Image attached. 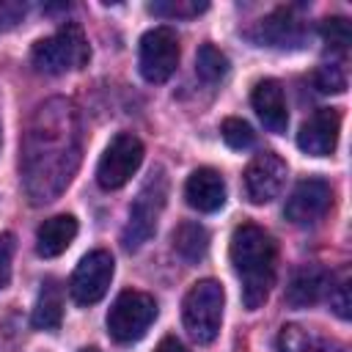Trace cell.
I'll return each mask as SVG.
<instances>
[{"mask_svg": "<svg viewBox=\"0 0 352 352\" xmlns=\"http://www.w3.org/2000/svg\"><path fill=\"white\" fill-rule=\"evenodd\" d=\"M195 72L204 82H220L228 74V58L217 47L201 44V50L195 55Z\"/></svg>", "mask_w": 352, "mask_h": 352, "instance_id": "cell-21", "label": "cell"}, {"mask_svg": "<svg viewBox=\"0 0 352 352\" xmlns=\"http://www.w3.org/2000/svg\"><path fill=\"white\" fill-rule=\"evenodd\" d=\"M143 162V143L132 132H118L110 146L104 148L99 165H96V182L102 190H118L124 187Z\"/></svg>", "mask_w": 352, "mask_h": 352, "instance_id": "cell-7", "label": "cell"}, {"mask_svg": "<svg viewBox=\"0 0 352 352\" xmlns=\"http://www.w3.org/2000/svg\"><path fill=\"white\" fill-rule=\"evenodd\" d=\"M80 151L82 135L77 107L63 96L41 102L28 118L19 157L25 195L33 206L55 201L69 187L80 165Z\"/></svg>", "mask_w": 352, "mask_h": 352, "instance_id": "cell-1", "label": "cell"}, {"mask_svg": "<svg viewBox=\"0 0 352 352\" xmlns=\"http://www.w3.org/2000/svg\"><path fill=\"white\" fill-rule=\"evenodd\" d=\"M28 14V6L19 0H0V33H8L16 28Z\"/></svg>", "mask_w": 352, "mask_h": 352, "instance_id": "cell-27", "label": "cell"}, {"mask_svg": "<svg viewBox=\"0 0 352 352\" xmlns=\"http://www.w3.org/2000/svg\"><path fill=\"white\" fill-rule=\"evenodd\" d=\"M248 36L261 47L297 50L305 41V22L297 16L294 8H278L270 16H264Z\"/></svg>", "mask_w": 352, "mask_h": 352, "instance_id": "cell-12", "label": "cell"}, {"mask_svg": "<svg viewBox=\"0 0 352 352\" xmlns=\"http://www.w3.org/2000/svg\"><path fill=\"white\" fill-rule=\"evenodd\" d=\"M231 264L242 280V305L256 311L267 302L275 283V239L256 223H242L231 234Z\"/></svg>", "mask_w": 352, "mask_h": 352, "instance_id": "cell-2", "label": "cell"}, {"mask_svg": "<svg viewBox=\"0 0 352 352\" xmlns=\"http://www.w3.org/2000/svg\"><path fill=\"white\" fill-rule=\"evenodd\" d=\"M173 250L190 261V264H198L206 250H209V231L201 226V223H192V220H184L176 231H173Z\"/></svg>", "mask_w": 352, "mask_h": 352, "instance_id": "cell-19", "label": "cell"}, {"mask_svg": "<svg viewBox=\"0 0 352 352\" xmlns=\"http://www.w3.org/2000/svg\"><path fill=\"white\" fill-rule=\"evenodd\" d=\"M154 352H187L184 346H182V341L179 338H173V336H165L160 344H157V349Z\"/></svg>", "mask_w": 352, "mask_h": 352, "instance_id": "cell-29", "label": "cell"}, {"mask_svg": "<svg viewBox=\"0 0 352 352\" xmlns=\"http://www.w3.org/2000/svg\"><path fill=\"white\" fill-rule=\"evenodd\" d=\"M338 132H341V113L333 107H322L300 126L297 146L311 157H327L338 146Z\"/></svg>", "mask_w": 352, "mask_h": 352, "instance_id": "cell-13", "label": "cell"}, {"mask_svg": "<svg viewBox=\"0 0 352 352\" xmlns=\"http://www.w3.org/2000/svg\"><path fill=\"white\" fill-rule=\"evenodd\" d=\"M82 352H102V349H96V346H88V349H82Z\"/></svg>", "mask_w": 352, "mask_h": 352, "instance_id": "cell-30", "label": "cell"}, {"mask_svg": "<svg viewBox=\"0 0 352 352\" xmlns=\"http://www.w3.org/2000/svg\"><path fill=\"white\" fill-rule=\"evenodd\" d=\"M138 66L143 80L148 82H165L179 66V38L170 28H151L140 38Z\"/></svg>", "mask_w": 352, "mask_h": 352, "instance_id": "cell-8", "label": "cell"}, {"mask_svg": "<svg viewBox=\"0 0 352 352\" xmlns=\"http://www.w3.org/2000/svg\"><path fill=\"white\" fill-rule=\"evenodd\" d=\"M330 204H333V190L324 179H302L292 190L283 214L294 226H311L327 214Z\"/></svg>", "mask_w": 352, "mask_h": 352, "instance_id": "cell-11", "label": "cell"}, {"mask_svg": "<svg viewBox=\"0 0 352 352\" xmlns=\"http://www.w3.org/2000/svg\"><path fill=\"white\" fill-rule=\"evenodd\" d=\"M184 198L198 212H217L226 204V182L214 168H195L184 184Z\"/></svg>", "mask_w": 352, "mask_h": 352, "instance_id": "cell-15", "label": "cell"}, {"mask_svg": "<svg viewBox=\"0 0 352 352\" xmlns=\"http://www.w3.org/2000/svg\"><path fill=\"white\" fill-rule=\"evenodd\" d=\"M330 308L341 319H349L352 316V294H349V275L346 272L330 286Z\"/></svg>", "mask_w": 352, "mask_h": 352, "instance_id": "cell-26", "label": "cell"}, {"mask_svg": "<svg viewBox=\"0 0 352 352\" xmlns=\"http://www.w3.org/2000/svg\"><path fill=\"white\" fill-rule=\"evenodd\" d=\"M322 38L327 47H336V50H346L349 41H352V30H349V22L344 16H327L322 19Z\"/></svg>", "mask_w": 352, "mask_h": 352, "instance_id": "cell-24", "label": "cell"}, {"mask_svg": "<svg viewBox=\"0 0 352 352\" xmlns=\"http://www.w3.org/2000/svg\"><path fill=\"white\" fill-rule=\"evenodd\" d=\"M220 135H223V140H226L231 148H236V151L250 148V146H253V138H256L253 129H250V124L242 121V118H226L223 126H220Z\"/></svg>", "mask_w": 352, "mask_h": 352, "instance_id": "cell-23", "label": "cell"}, {"mask_svg": "<svg viewBox=\"0 0 352 352\" xmlns=\"http://www.w3.org/2000/svg\"><path fill=\"white\" fill-rule=\"evenodd\" d=\"M165 201H168V176H165V168L157 165L129 206V220L121 234V242L126 250H138L154 236Z\"/></svg>", "mask_w": 352, "mask_h": 352, "instance_id": "cell-3", "label": "cell"}, {"mask_svg": "<svg viewBox=\"0 0 352 352\" xmlns=\"http://www.w3.org/2000/svg\"><path fill=\"white\" fill-rule=\"evenodd\" d=\"M209 8L206 0H157L148 3V11L157 16H168V19H190L198 16Z\"/></svg>", "mask_w": 352, "mask_h": 352, "instance_id": "cell-22", "label": "cell"}, {"mask_svg": "<svg viewBox=\"0 0 352 352\" xmlns=\"http://www.w3.org/2000/svg\"><path fill=\"white\" fill-rule=\"evenodd\" d=\"M77 236V220L72 214H55L44 220L36 231V253L44 258L60 256Z\"/></svg>", "mask_w": 352, "mask_h": 352, "instance_id": "cell-17", "label": "cell"}, {"mask_svg": "<svg viewBox=\"0 0 352 352\" xmlns=\"http://www.w3.org/2000/svg\"><path fill=\"white\" fill-rule=\"evenodd\" d=\"M275 346L278 352H322L324 349V336L314 327H305V324H283L278 338H275Z\"/></svg>", "mask_w": 352, "mask_h": 352, "instance_id": "cell-20", "label": "cell"}, {"mask_svg": "<svg viewBox=\"0 0 352 352\" xmlns=\"http://www.w3.org/2000/svg\"><path fill=\"white\" fill-rule=\"evenodd\" d=\"M327 289L330 275L322 267H300L286 286V302L292 308H311L324 297Z\"/></svg>", "mask_w": 352, "mask_h": 352, "instance_id": "cell-16", "label": "cell"}, {"mask_svg": "<svg viewBox=\"0 0 352 352\" xmlns=\"http://www.w3.org/2000/svg\"><path fill=\"white\" fill-rule=\"evenodd\" d=\"M286 173H289V168H286V162L275 151L256 154L248 162L245 176H242L248 201L261 206V204H270L272 198H278L283 184H286Z\"/></svg>", "mask_w": 352, "mask_h": 352, "instance_id": "cell-10", "label": "cell"}, {"mask_svg": "<svg viewBox=\"0 0 352 352\" xmlns=\"http://www.w3.org/2000/svg\"><path fill=\"white\" fill-rule=\"evenodd\" d=\"M113 256L107 250H91L80 258V264L74 267L72 272V280H69V292L74 297L77 305H94L99 302L107 289H110V280H113Z\"/></svg>", "mask_w": 352, "mask_h": 352, "instance_id": "cell-9", "label": "cell"}, {"mask_svg": "<svg viewBox=\"0 0 352 352\" xmlns=\"http://www.w3.org/2000/svg\"><path fill=\"white\" fill-rule=\"evenodd\" d=\"M154 319H157V300L146 292L126 289L116 297V302L107 311V333L118 344H132L146 336Z\"/></svg>", "mask_w": 352, "mask_h": 352, "instance_id": "cell-6", "label": "cell"}, {"mask_svg": "<svg viewBox=\"0 0 352 352\" xmlns=\"http://www.w3.org/2000/svg\"><path fill=\"white\" fill-rule=\"evenodd\" d=\"M250 102H253L256 116L261 118V124H264L270 132H275V135L286 132V126H289V110H286L283 85H280L278 80H272V77L258 80V82L253 85Z\"/></svg>", "mask_w": 352, "mask_h": 352, "instance_id": "cell-14", "label": "cell"}, {"mask_svg": "<svg viewBox=\"0 0 352 352\" xmlns=\"http://www.w3.org/2000/svg\"><path fill=\"white\" fill-rule=\"evenodd\" d=\"M314 82H316V88H319L322 94H341V91L346 88V74H344L341 66H336V63H324V66L316 69Z\"/></svg>", "mask_w": 352, "mask_h": 352, "instance_id": "cell-25", "label": "cell"}, {"mask_svg": "<svg viewBox=\"0 0 352 352\" xmlns=\"http://www.w3.org/2000/svg\"><path fill=\"white\" fill-rule=\"evenodd\" d=\"M88 58H91L88 41L82 36V28L74 22H66L58 33L36 41L30 52V60L41 74H66L82 69Z\"/></svg>", "mask_w": 352, "mask_h": 352, "instance_id": "cell-5", "label": "cell"}, {"mask_svg": "<svg viewBox=\"0 0 352 352\" xmlns=\"http://www.w3.org/2000/svg\"><path fill=\"white\" fill-rule=\"evenodd\" d=\"M226 294L214 278H204L190 286L182 300V322L195 344H212L220 333Z\"/></svg>", "mask_w": 352, "mask_h": 352, "instance_id": "cell-4", "label": "cell"}, {"mask_svg": "<svg viewBox=\"0 0 352 352\" xmlns=\"http://www.w3.org/2000/svg\"><path fill=\"white\" fill-rule=\"evenodd\" d=\"M63 319V289L55 278L41 283L36 308H33V327L36 330H58Z\"/></svg>", "mask_w": 352, "mask_h": 352, "instance_id": "cell-18", "label": "cell"}, {"mask_svg": "<svg viewBox=\"0 0 352 352\" xmlns=\"http://www.w3.org/2000/svg\"><path fill=\"white\" fill-rule=\"evenodd\" d=\"M11 256H14V236L0 234V289L11 278Z\"/></svg>", "mask_w": 352, "mask_h": 352, "instance_id": "cell-28", "label": "cell"}]
</instances>
